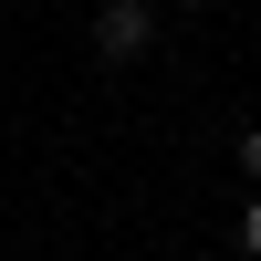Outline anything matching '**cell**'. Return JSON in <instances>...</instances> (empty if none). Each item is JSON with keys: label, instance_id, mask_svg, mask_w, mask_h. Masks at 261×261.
Returning a JSON list of instances; mask_svg holds the SVG:
<instances>
[{"label": "cell", "instance_id": "cell-1", "mask_svg": "<svg viewBox=\"0 0 261 261\" xmlns=\"http://www.w3.org/2000/svg\"><path fill=\"white\" fill-rule=\"evenodd\" d=\"M146 42H157V0H105L94 11V53L105 63H146Z\"/></svg>", "mask_w": 261, "mask_h": 261}, {"label": "cell", "instance_id": "cell-2", "mask_svg": "<svg viewBox=\"0 0 261 261\" xmlns=\"http://www.w3.org/2000/svg\"><path fill=\"white\" fill-rule=\"evenodd\" d=\"M241 178L261 188V125H241Z\"/></svg>", "mask_w": 261, "mask_h": 261}, {"label": "cell", "instance_id": "cell-3", "mask_svg": "<svg viewBox=\"0 0 261 261\" xmlns=\"http://www.w3.org/2000/svg\"><path fill=\"white\" fill-rule=\"evenodd\" d=\"M241 261H261V199L241 209Z\"/></svg>", "mask_w": 261, "mask_h": 261}, {"label": "cell", "instance_id": "cell-4", "mask_svg": "<svg viewBox=\"0 0 261 261\" xmlns=\"http://www.w3.org/2000/svg\"><path fill=\"white\" fill-rule=\"evenodd\" d=\"M178 11H209V0H178Z\"/></svg>", "mask_w": 261, "mask_h": 261}]
</instances>
